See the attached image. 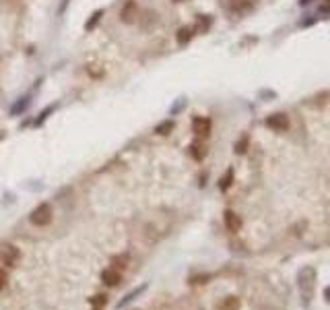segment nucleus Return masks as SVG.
Here are the masks:
<instances>
[{
  "label": "nucleus",
  "instance_id": "1",
  "mask_svg": "<svg viewBox=\"0 0 330 310\" xmlns=\"http://www.w3.org/2000/svg\"><path fill=\"white\" fill-rule=\"evenodd\" d=\"M297 287L301 291V298H303V304L307 306L311 296H314V287H316V271L311 267H303L297 275Z\"/></svg>",
  "mask_w": 330,
  "mask_h": 310
},
{
  "label": "nucleus",
  "instance_id": "2",
  "mask_svg": "<svg viewBox=\"0 0 330 310\" xmlns=\"http://www.w3.org/2000/svg\"><path fill=\"white\" fill-rule=\"evenodd\" d=\"M52 217H54V211H52L50 203H42V205H38L36 209L31 211V215H29V221L33 223V226L44 228V226H48V223L52 221Z\"/></svg>",
  "mask_w": 330,
  "mask_h": 310
},
{
  "label": "nucleus",
  "instance_id": "3",
  "mask_svg": "<svg viewBox=\"0 0 330 310\" xmlns=\"http://www.w3.org/2000/svg\"><path fill=\"white\" fill-rule=\"evenodd\" d=\"M138 17H141V7H138L136 0H126L122 11H120V21L126 23V25H132L138 21Z\"/></svg>",
  "mask_w": 330,
  "mask_h": 310
},
{
  "label": "nucleus",
  "instance_id": "4",
  "mask_svg": "<svg viewBox=\"0 0 330 310\" xmlns=\"http://www.w3.org/2000/svg\"><path fill=\"white\" fill-rule=\"evenodd\" d=\"M19 261H21V250L15 244H5L0 248V263L5 267H15V265H19Z\"/></svg>",
  "mask_w": 330,
  "mask_h": 310
},
{
  "label": "nucleus",
  "instance_id": "5",
  "mask_svg": "<svg viewBox=\"0 0 330 310\" xmlns=\"http://www.w3.org/2000/svg\"><path fill=\"white\" fill-rule=\"evenodd\" d=\"M266 126H268L270 130H274V132H287L289 126H291L289 116H287L285 112H274V114H270V116L266 118Z\"/></svg>",
  "mask_w": 330,
  "mask_h": 310
},
{
  "label": "nucleus",
  "instance_id": "6",
  "mask_svg": "<svg viewBox=\"0 0 330 310\" xmlns=\"http://www.w3.org/2000/svg\"><path fill=\"white\" fill-rule=\"evenodd\" d=\"M211 128H213V122H211V118H206V116H196L192 120V130L196 136H200V139H204V136L211 134Z\"/></svg>",
  "mask_w": 330,
  "mask_h": 310
},
{
  "label": "nucleus",
  "instance_id": "7",
  "mask_svg": "<svg viewBox=\"0 0 330 310\" xmlns=\"http://www.w3.org/2000/svg\"><path fill=\"white\" fill-rule=\"evenodd\" d=\"M101 283L108 285V287H118L120 283H122V271H118V269H114V267L103 269V273H101Z\"/></svg>",
  "mask_w": 330,
  "mask_h": 310
},
{
  "label": "nucleus",
  "instance_id": "8",
  "mask_svg": "<svg viewBox=\"0 0 330 310\" xmlns=\"http://www.w3.org/2000/svg\"><path fill=\"white\" fill-rule=\"evenodd\" d=\"M223 221H225V228H227V232H231V234H237L241 230V226H244L241 217L235 211H231V209H227V211L223 213Z\"/></svg>",
  "mask_w": 330,
  "mask_h": 310
},
{
  "label": "nucleus",
  "instance_id": "9",
  "mask_svg": "<svg viewBox=\"0 0 330 310\" xmlns=\"http://www.w3.org/2000/svg\"><path fill=\"white\" fill-rule=\"evenodd\" d=\"M138 19H141V25H143L145 31H151L155 25L159 23V15L155 11H147V13H143L141 17H138Z\"/></svg>",
  "mask_w": 330,
  "mask_h": 310
},
{
  "label": "nucleus",
  "instance_id": "10",
  "mask_svg": "<svg viewBox=\"0 0 330 310\" xmlns=\"http://www.w3.org/2000/svg\"><path fill=\"white\" fill-rule=\"evenodd\" d=\"M241 308V302L239 298L235 296H225L219 304H217V310H239Z\"/></svg>",
  "mask_w": 330,
  "mask_h": 310
},
{
  "label": "nucleus",
  "instance_id": "11",
  "mask_svg": "<svg viewBox=\"0 0 330 310\" xmlns=\"http://www.w3.org/2000/svg\"><path fill=\"white\" fill-rule=\"evenodd\" d=\"M192 38H194V29L192 27H182L176 33V40H178L180 46H188L190 42H192Z\"/></svg>",
  "mask_w": 330,
  "mask_h": 310
},
{
  "label": "nucleus",
  "instance_id": "12",
  "mask_svg": "<svg viewBox=\"0 0 330 310\" xmlns=\"http://www.w3.org/2000/svg\"><path fill=\"white\" fill-rule=\"evenodd\" d=\"M211 25H213V19L208 15H198V19H196V25L192 27L194 29V33H206L208 29H211Z\"/></svg>",
  "mask_w": 330,
  "mask_h": 310
},
{
  "label": "nucleus",
  "instance_id": "13",
  "mask_svg": "<svg viewBox=\"0 0 330 310\" xmlns=\"http://www.w3.org/2000/svg\"><path fill=\"white\" fill-rule=\"evenodd\" d=\"M128 263H130V254H128V252H120V254H114V256H112V267L118 269V271L126 269Z\"/></svg>",
  "mask_w": 330,
  "mask_h": 310
},
{
  "label": "nucleus",
  "instance_id": "14",
  "mask_svg": "<svg viewBox=\"0 0 330 310\" xmlns=\"http://www.w3.org/2000/svg\"><path fill=\"white\" fill-rule=\"evenodd\" d=\"M206 145L204 143H192L190 145V155H192V158L196 160V162H202L204 158H206Z\"/></svg>",
  "mask_w": 330,
  "mask_h": 310
},
{
  "label": "nucleus",
  "instance_id": "15",
  "mask_svg": "<svg viewBox=\"0 0 330 310\" xmlns=\"http://www.w3.org/2000/svg\"><path fill=\"white\" fill-rule=\"evenodd\" d=\"M108 302H110V298H108V294H95L93 298H89V304H91V310H103L108 306Z\"/></svg>",
  "mask_w": 330,
  "mask_h": 310
},
{
  "label": "nucleus",
  "instance_id": "16",
  "mask_svg": "<svg viewBox=\"0 0 330 310\" xmlns=\"http://www.w3.org/2000/svg\"><path fill=\"white\" fill-rule=\"evenodd\" d=\"M173 128H176V122L173 120H163V122H159L157 126H155V134H161V136H167Z\"/></svg>",
  "mask_w": 330,
  "mask_h": 310
},
{
  "label": "nucleus",
  "instance_id": "17",
  "mask_svg": "<svg viewBox=\"0 0 330 310\" xmlns=\"http://www.w3.org/2000/svg\"><path fill=\"white\" fill-rule=\"evenodd\" d=\"M231 184H233V170L229 168L227 172H225V176H221V180H219V188L225 193V191H229V188H231Z\"/></svg>",
  "mask_w": 330,
  "mask_h": 310
},
{
  "label": "nucleus",
  "instance_id": "18",
  "mask_svg": "<svg viewBox=\"0 0 330 310\" xmlns=\"http://www.w3.org/2000/svg\"><path fill=\"white\" fill-rule=\"evenodd\" d=\"M103 17V9H99V11H95L89 19L85 21V31H91V29H95L97 27V23H99V19Z\"/></svg>",
  "mask_w": 330,
  "mask_h": 310
},
{
  "label": "nucleus",
  "instance_id": "19",
  "mask_svg": "<svg viewBox=\"0 0 330 310\" xmlns=\"http://www.w3.org/2000/svg\"><path fill=\"white\" fill-rule=\"evenodd\" d=\"M145 289H147V285H141V287H136L134 291H130L128 296H124V300H122V302H118V308H124L126 304H130L132 300H136V296H141V294H143Z\"/></svg>",
  "mask_w": 330,
  "mask_h": 310
},
{
  "label": "nucleus",
  "instance_id": "20",
  "mask_svg": "<svg viewBox=\"0 0 330 310\" xmlns=\"http://www.w3.org/2000/svg\"><path fill=\"white\" fill-rule=\"evenodd\" d=\"M248 147H250V139H248V134H244L241 139L235 143V153L237 155H244L246 151H248Z\"/></svg>",
  "mask_w": 330,
  "mask_h": 310
},
{
  "label": "nucleus",
  "instance_id": "21",
  "mask_svg": "<svg viewBox=\"0 0 330 310\" xmlns=\"http://www.w3.org/2000/svg\"><path fill=\"white\" fill-rule=\"evenodd\" d=\"M87 73H89V77H93V79H101L103 68L99 64H87Z\"/></svg>",
  "mask_w": 330,
  "mask_h": 310
},
{
  "label": "nucleus",
  "instance_id": "22",
  "mask_svg": "<svg viewBox=\"0 0 330 310\" xmlns=\"http://www.w3.org/2000/svg\"><path fill=\"white\" fill-rule=\"evenodd\" d=\"M27 106H29V97H21V101L17 103V106L11 108V114H19V112H23Z\"/></svg>",
  "mask_w": 330,
  "mask_h": 310
},
{
  "label": "nucleus",
  "instance_id": "23",
  "mask_svg": "<svg viewBox=\"0 0 330 310\" xmlns=\"http://www.w3.org/2000/svg\"><path fill=\"white\" fill-rule=\"evenodd\" d=\"M206 281H211V275L208 273H200V275H192L190 277V283H206Z\"/></svg>",
  "mask_w": 330,
  "mask_h": 310
},
{
  "label": "nucleus",
  "instance_id": "24",
  "mask_svg": "<svg viewBox=\"0 0 330 310\" xmlns=\"http://www.w3.org/2000/svg\"><path fill=\"white\" fill-rule=\"evenodd\" d=\"M9 285V273L7 269H0V289H5Z\"/></svg>",
  "mask_w": 330,
  "mask_h": 310
},
{
  "label": "nucleus",
  "instance_id": "25",
  "mask_svg": "<svg viewBox=\"0 0 330 310\" xmlns=\"http://www.w3.org/2000/svg\"><path fill=\"white\" fill-rule=\"evenodd\" d=\"M54 110H56V106H50V108H48V110H46V112H42V114H40V118H38V120H36V126H40V124H42V122H44V120H46V118H48V114H50V112H54Z\"/></svg>",
  "mask_w": 330,
  "mask_h": 310
},
{
  "label": "nucleus",
  "instance_id": "26",
  "mask_svg": "<svg viewBox=\"0 0 330 310\" xmlns=\"http://www.w3.org/2000/svg\"><path fill=\"white\" fill-rule=\"evenodd\" d=\"M221 5H223V7H229V9L235 11V7L239 5V0H221Z\"/></svg>",
  "mask_w": 330,
  "mask_h": 310
},
{
  "label": "nucleus",
  "instance_id": "27",
  "mask_svg": "<svg viewBox=\"0 0 330 310\" xmlns=\"http://www.w3.org/2000/svg\"><path fill=\"white\" fill-rule=\"evenodd\" d=\"M309 3H311V0H299V5H301V7H305V5H309Z\"/></svg>",
  "mask_w": 330,
  "mask_h": 310
},
{
  "label": "nucleus",
  "instance_id": "28",
  "mask_svg": "<svg viewBox=\"0 0 330 310\" xmlns=\"http://www.w3.org/2000/svg\"><path fill=\"white\" fill-rule=\"evenodd\" d=\"M3 139H5V132H3V130H0V141H3Z\"/></svg>",
  "mask_w": 330,
  "mask_h": 310
}]
</instances>
